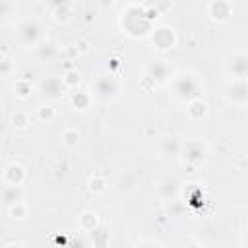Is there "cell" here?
Returning <instances> with one entry per match:
<instances>
[{"label":"cell","mask_w":248,"mask_h":248,"mask_svg":"<svg viewBox=\"0 0 248 248\" xmlns=\"http://www.w3.org/2000/svg\"><path fill=\"white\" fill-rule=\"evenodd\" d=\"M12 12H14V4L10 0H0V23L8 21Z\"/></svg>","instance_id":"cell-32"},{"label":"cell","mask_w":248,"mask_h":248,"mask_svg":"<svg viewBox=\"0 0 248 248\" xmlns=\"http://www.w3.org/2000/svg\"><path fill=\"white\" fill-rule=\"evenodd\" d=\"M14 95L17 97V99H21V101H25V99H29L31 97V93H33V83L27 79V78H17L16 81H14Z\"/></svg>","instance_id":"cell-20"},{"label":"cell","mask_w":248,"mask_h":248,"mask_svg":"<svg viewBox=\"0 0 248 248\" xmlns=\"http://www.w3.org/2000/svg\"><path fill=\"white\" fill-rule=\"evenodd\" d=\"M2 180H4V184L23 186L27 180V170L21 163H8L2 170Z\"/></svg>","instance_id":"cell-14"},{"label":"cell","mask_w":248,"mask_h":248,"mask_svg":"<svg viewBox=\"0 0 248 248\" xmlns=\"http://www.w3.org/2000/svg\"><path fill=\"white\" fill-rule=\"evenodd\" d=\"M37 120L39 122H43V124H50L52 120H54V116H56V112H54V108L50 107V105H43V107H39L37 108Z\"/></svg>","instance_id":"cell-28"},{"label":"cell","mask_w":248,"mask_h":248,"mask_svg":"<svg viewBox=\"0 0 248 248\" xmlns=\"http://www.w3.org/2000/svg\"><path fill=\"white\" fill-rule=\"evenodd\" d=\"M91 101L93 97L89 91H74L70 95V105L74 110H87L91 107Z\"/></svg>","instance_id":"cell-18"},{"label":"cell","mask_w":248,"mask_h":248,"mask_svg":"<svg viewBox=\"0 0 248 248\" xmlns=\"http://www.w3.org/2000/svg\"><path fill=\"white\" fill-rule=\"evenodd\" d=\"M99 223H101V221H99L97 213H93V211H83V213L79 215V229H81L83 232L93 231Z\"/></svg>","instance_id":"cell-21"},{"label":"cell","mask_w":248,"mask_h":248,"mask_svg":"<svg viewBox=\"0 0 248 248\" xmlns=\"http://www.w3.org/2000/svg\"><path fill=\"white\" fill-rule=\"evenodd\" d=\"M186 114L192 122H203L209 114V105L202 97H196L186 103Z\"/></svg>","instance_id":"cell-15"},{"label":"cell","mask_w":248,"mask_h":248,"mask_svg":"<svg viewBox=\"0 0 248 248\" xmlns=\"http://www.w3.org/2000/svg\"><path fill=\"white\" fill-rule=\"evenodd\" d=\"M33 52H35V58H37V60H41V62H50V60L56 56L58 46H56L54 41L43 39L37 46H33Z\"/></svg>","instance_id":"cell-16"},{"label":"cell","mask_w":248,"mask_h":248,"mask_svg":"<svg viewBox=\"0 0 248 248\" xmlns=\"http://www.w3.org/2000/svg\"><path fill=\"white\" fill-rule=\"evenodd\" d=\"M120 89H122V81L116 78L114 72H105V74H99L93 81H91V97L101 101V103H108V101H114L118 95H120Z\"/></svg>","instance_id":"cell-3"},{"label":"cell","mask_w":248,"mask_h":248,"mask_svg":"<svg viewBox=\"0 0 248 248\" xmlns=\"http://www.w3.org/2000/svg\"><path fill=\"white\" fill-rule=\"evenodd\" d=\"M60 138H62V143H64L66 147H78L81 136H79L78 128H64Z\"/></svg>","instance_id":"cell-25"},{"label":"cell","mask_w":248,"mask_h":248,"mask_svg":"<svg viewBox=\"0 0 248 248\" xmlns=\"http://www.w3.org/2000/svg\"><path fill=\"white\" fill-rule=\"evenodd\" d=\"M97 6H99L103 12H107V10H110V8L114 6V0H97Z\"/></svg>","instance_id":"cell-35"},{"label":"cell","mask_w":248,"mask_h":248,"mask_svg":"<svg viewBox=\"0 0 248 248\" xmlns=\"http://www.w3.org/2000/svg\"><path fill=\"white\" fill-rule=\"evenodd\" d=\"M182 151V140L174 134H161L157 138V153L165 161H176L180 159Z\"/></svg>","instance_id":"cell-8"},{"label":"cell","mask_w":248,"mask_h":248,"mask_svg":"<svg viewBox=\"0 0 248 248\" xmlns=\"http://www.w3.org/2000/svg\"><path fill=\"white\" fill-rule=\"evenodd\" d=\"M25 200V192L21 186H12V184H4V188L0 190V203H4L6 207H10L12 203Z\"/></svg>","instance_id":"cell-17"},{"label":"cell","mask_w":248,"mask_h":248,"mask_svg":"<svg viewBox=\"0 0 248 248\" xmlns=\"http://www.w3.org/2000/svg\"><path fill=\"white\" fill-rule=\"evenodd\" d=\"M107 186H108V182H107V178H105L103 174H93V176L87 180V188H89V192H93V194H103V192L107 190Z\"/></svg>","instance_id":"cell-24"},{"label":"cell","mask_w":248,"mask_h":248,"mask_svg":"<svg viewBox=\"0 0 248 248\" xmlns=\"http://www.w3.org/2000/svg\"><path fill=\"white\" fill-rule=\"evenodd\" d=\"M147 37H149L151 46L157 52H169V50H172L176 46V41H178V35L174 31V27H170V25L153 27Z\"/></svg>","instance_id":"cell-5"},{"label":"cell","mask_w":248,"mask_h":248,"mask_svg":"<svg viewBox=\"0 0 248 248\" xmlns=\"http://www.w3.org/2000/svg\"><path fill=\"white\" fill-rule=\"evenodd\" d=\"M0 107H2V101H0Z\"/></svg>","instance_id":"cell-37"},{"label":"cell","mask_w":248,"mask_h":248,"mask_svg":"<svg viewBox=\"0 0 248 248\" xmlns=\"http://www.w3.org/2000/svg\"><path fill=\"white\" fill-rule=\"evenodd\" d=\"M62 83L66 85V89H76V87L81 83V72H79L78 68L66 70L64 76H62Z\"/></svg>","instance_id":"cell-22"},{"label":"cell","mask_w":248,"mask_h":248,"mask_svg":"<svg viewBox=\"0 0 248 248\" xmlns=\"http://www.w3.org/2000/svg\"><path fill=\"white\" fill-rule=\"evenodd\" d=\"M16 72V62L8 54H0V78H10Z\"/></svg>","instance_id":"cell-27"},{"label":"cell","mask_w":248,"mask_h":248,"mask_svg":"<svg viewBox=\"0 0 248 248\" xmlns=\"http://www.w3.org/2000/svg\"><path fill=\"white\" fill-rule=\"evenodd\" d=\"M39 87H41V93H43L46 99H50V101H60V99L64 97V93L68 91L66 85L62 83V79L56 78V76L43 78Z\"/></svg>","instance_id":"cell-13"},{"label":"cell","mask_w":248,"mask_h":248,"mask_svg":"<svg viewBox=\"0 0 248 248\" xmlns=\"http://www.w3.org/2000/svg\"><path fill=\"white\" fill-rule=\"evenodd\" d=\"M205 12H207L209 19H213L217 23H227L232 17V4L229 0H209Z\"/></svg>","instance_id":"cell-12"},{"label":"cell","mask_w":248,"mask_h":248,"mask_svg":"<svg viewBox=\"0 0 248 248\" xmlns=\"http://www.w3.org/2000/svg\"><path fill=\"white\" fill-rule=\"evenodd\" d=\"M172 66L165 58H155L145 66V78L151 79L153 85H165L172 78Z\"/></svg>","instance_id":"cell-7"},{"label":"cell","mask_w":248,"mask_h":248,"mask_svg":"<svg viewBox=\"0 0 248 248\" xmlns=\"http://www.w3.org/2000/svg\"><path fill=\"white\" fill-rule=\"evenodd\" d=\"M120 68V60L114 56V58H110L108 60V72H114V70H118Z\"/></svg>","instance_id":"cell-36"},{"label":"cell","mask_w":248,"mask_h":248,"mask_svg":"<svg viewBox=\"0 0 248 248\" xmlns=\"http://www.w3.org/2000/svg\"><path fill=\"white\" fill-rule=\"evenodd\" d=\"M50 14H52V19H54L56 23H66V21L70 19V6L54 8V10H50Z\"/></svg>","instance_id":"cell-30"},{"label":"cell","mask_w":248,"mask_h":248,"mask_svg":"<svg viewBox=\"0 0 248 248\" xmlns=\"http://www.w3.org/2000/svg\"><path fill=\"white\" fill-rule=\"evenodd\" d=\"M74 46L78 48L79 54H85V52L91 50V41H89V39H78V43H76Z\"/></svg>","instance_id":"cell-33"},{"label":"cell","mask_w":248,"mask_h":248,"mask_svg":"<svg viewBox=\"0 0 248 248\" xmlns=\"http://www.w3.org/2000/svg\"><path fill=\"white\" fill-rule=\"evenodd\" d=\"M184 198L188 203H196V202L203 203V188L200 184H188V190H184Z\"/></svg>","instance_id":"cell-26"},{"label":"cell","mask_w":248,"mask_h":248,"mask_svg":"<svg viewBox=\"0 0 248 248\" xmlns=\"http://www.w3.org/2000/svg\"><path fill=\"white\" fill-rule=\"evenodd\" d=\"M87 236H89V242L93 246H107L108 244V229L103 223H99L93 231H89Z\"/></svg>","instance_id":"cell-19"},{"label":"cell","mask_w":248,"mask_h":248,"mask_svg":"<svg viewBox=\"0 0 248 248\" xmlns=\"http://www.w3.org/2000/svg\"><path fill=\"white\" fill-rule=\"evenodd\" d=\"M209 159V147L202 140H186L182 141V151H180V161L188 170H198L203 167Z\"/></svg>","instance_id":"cell-4"},{"label":"cell","mask_w":248,"mask_h":248,"mask_svg":"<svg viewBox=\"0 0 248 248\" xmlns=\"http://www.w3.org/2000/svg\"><path fill=\"white\" fill-rule=\"evenodd\" d=\"M27 213H29V205H27V202L25 200H19V202H16V203H12L10 207H8V215L12 217V219H25L27 217Z\"/></svg>","instance_id":"cell-23"},{"label":"cell","mask_w":248,"mask_h":248,"mask_svg":"<svg viewBox=\"0 0 248 248\" xmlns=\"http://www.w3.org/2000/svg\"><path fill=\"white\" fill-rule=\"evenodd\" d=\"M17 39L19 43L25 46V48H33L37 46L43 39H45V31H43V25L35 19H25L19 23L17 27Z\"/></svg>","instance_id":"cell-6"},{"label":"cell","mask_w":248,"mask_h":248,"mask_svg":"<svg viewBox=\"0 0 248 248\" xmlns=\"http://www.w3.org/2000/svg\"><path fill=\"white\" fill-rule=\"evenodd\" d=\"M223 70L225 74L231 78V79H242L248 76V56L238 50V52H232L227 56L225 64H223Z\"/></svg>","instance_id":"cell-9"},{"label":"cell","mask_w":248,"mask_h":248,"mask_svg":"<svg viewBox=\"0 0 248 248\" xmlns=\"http://www.w3.org/2000/svg\"><path fill=\"white\" fill-rule=\"evenodd\" d=\"M169 85H170V97L182 105H186L196 97H202L203 93V83L200 76L192 70H182L178 74H172Z\"/></svg>","instance_id":"cell-1"},{"label":"cell","mask_w":248,"mask_h":248,"mask_svg":"<svg viewBox=\"0 0 248 248\" xmlns=\"http://www.w3.org/2000/svg\"><path fill=\"white\" fill-rule=\"evenodd\" d=\"M12 126L16 130H27V126H29V114L25 110H16L12 114Z\"/></svg>","instance_id":"cell-29"},{"label":"cell","mask_w":248,"mask_h":248,"mask_svg":"<svg viewBox=\"0 0 248 248\" xmlns=\"http://www.w3.org/2000/svg\"><path fill=\"white\" fill-rule=\"evenodd\" d=\"M143 6H147V8L155 10V12L161 16V14H165V12L170 8V0H145V4H143Z\"/></svg>","instance_id":"cell-31"},{"label":"cell","mask_w":248,"mask_h":248,"mask_svg":"<svg viewBox=\"0 0 248 248\" xmlns=\"http://www.w3.org/2000/svg\"><path fill=\"white\" fill-rule=\"evenodd\" d=\"M120 27L128 37L140 39V37H147L153 29V21L145 16L143 6L140 4H130L126 10H122L120 14Z\"/></svg>","instance_id":"cell-2"},{"label":"cell","mask_w":248,"mask_h":248,"mask_svg":"<svg viewBox=\"0 0 248 248\" xmlns=\"http://www.w3.org/2000/svg\"><path fill=\"white\" fill-rule=\"evenodd\" d=\"M178 192H180V182L174 174H167L157 182V198L165 203L176 200Z\"/></svg>","instance_id":"cell-11"},{"label":"cell","mask_w":248,"mask_h":248,"mask_svg":"<svg viewBox=\"0 0 248 248\" xmlns=\"http://www.w3.org/2000/svg\"><path fill=\"white\" fill-rule=\"evenodd\" d=\"M225 99L229 105H234L238 108L246 107L248 103V87H246V78L242 79H232L227 89H225Z\"/></svg>","instance_id":"cell-10"},{"label":"cell","mask_w":248,"mask_h":248,"mask_svg":"<svg viewBox=\"0 0 248 248\" xmlns=\"http://www.w3.org/2000/svg\"><path fill=\"white\" fill-rule=\"evenodd\" d=\"M46 8L48 10H54V8H60V6H70L72 0H45Z\"/></svg>","instance_id":"cell-34"}]
</instances>
